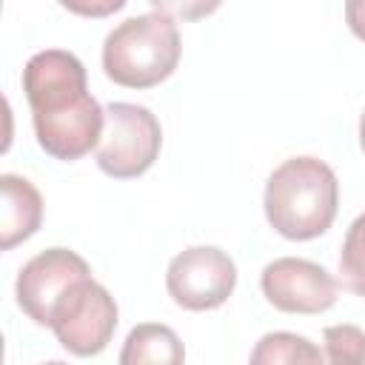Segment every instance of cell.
Instances as JSON below:
<instances>
[{
  "mask_svg": "<svg viewBox=\"0 0 365 365\" xmlns=\"http://www.w3.org/2000/svg\"><path fill=\"white\" fill-rule=\"evenodd\" d=\"M325 359L342 365H362L365 362V331L356 325H328L322 331Z\"/></svg>",
  "mask_w": 365,
  "mask_h": 365,
  "instance_id": "obj_13",
  "label": "cell"
},
{
  "mask_svg": "<svg viewBox=\"0 0 365 365\" xmlns=\"http://www.w3.org/2000/svg\"><path fill=\"white\" fill-rule=\"evenodd\" d=\"M88 274L91 268L80 254L68 248H46L20 268L14 282L17 305L34 325L48 328V317L57 299Z\"/></svg>",
  "mask_w": 365,
  "mask_h": 365,
  "instance_id": "obj_8",
  "label": "cell"
},
{
  "mask_svg": "<svg viewBox=\"0 0 365 365\" xmlns=\"http://www.w3.org/2000/svg\"><path fill=\"white\" fill-rule=\"evenodd\" d=\"M325 351H319L311 339L291 334V331H274L265 334L254 351H251V362L254 365H279V362H322Z\"/></svg>",
  "mask_w": 365,
  "mask_h": 365,
  "instance_id": "obj_11",
  "label": "cell"
},
{
  "mask_svg": "<svg viewBox=\"0 0 365 365\" xmlns=\"http://www.w3.org/2000/svg\"><path fill=\"white\" fill-rule=\"evenodd\" d=\"M359 145L365 151V111H362V120H359Z\"/></svg>",
  "mask_w": 365,
  "mask_h": 365,
  "instance_id": "obj_16",
  "label": "cell"
},
{
  "mask_svg": "<svg viewBox=\"0 0 365 365\" xmlns=\"http://www.w3.org/2000/svg\"><path fill=\"white\" fill-rule=\"evenodd\" d=\"M345 23L365 43V0H345Z\"/></svg>",
  "mask_w": 365,
  "mask_h": 365,
  "instance_id": "obj_15",
  "label": "cell"
},
{
  "mask_svg": "<svg viewBox=\"0 0 365 365\" xmlns=\"http://www.w3.org/2000/svg\"><path fill=\"white\" fill-rule=\"evenodd\" d=\"M262 297L282 314H322L336 302L339 282L319 262L279 257L259 274Z\"/></svg>",
  "mask_w": 365,
  "mask_h": 365,
  "instance_id": "obj_7",
  "label": "cell"
},
{
  "mask_svg": "<svg viewBox=\"0 0 365 365\" xmlns=\"http://www.w3.org/2000/svg\"><path fill=\"white\" fill-rule=\"evenodd\" d=\"M271 228L294 242L325 234L339 208V182L328 163L317 157H291L279 163L262 197Z\"/></svg>",
  "mask_w": 365,
  "mask_h": 365,
  "instance_id": "obj_2",
  "label": "cell"
},
{
  "mask_svg": "<svg viewBox=\"0 0 365 365\" xmlns=\"http://www.w3.org/2000/svg\"><path fill=\"white\" fill-rule=\"evenodd\" d=\"M160 120L137 103H111L106 108V128L97 145V165L114 180L143 177L160 157Z\"/></svg>",
  "mask_w": 365,
  "mask_h": 365,
  "instance_id": "obj_4",
  "label": "cell"
},
{
  "mask_svg": "<svg viewBox=\"0 0 365 365\" xmlns=\"http://www.w3.org/2000/svg\"><path fill=\"white\" fill-rule=\"evenodd\" d=\"M339 279L351 294L365 297V211L345 231L339 251Z\"/></svg>",
  "mask_w": 365,
  "mask_h": 365,
  "instance_id": "obj_12",
  "label": "cell"
},
{
  "mask_svg": "<svg viewBox=\"0 0 365 365\" xmlns=\"http://www.w3.org/2000/svg\"><path fill=\"white\" fill-rule=\"evenodd\" d=\"M23 91L34 137L48 157L74 163L100 145L106 111L86 88V66L77 54L63 48L31 54L23 66Z\"/></svg>",
  "mask_w": 365,
  "mask_h": 365,
  "instance_id": "obj_1",
  "label": "cell"
},
{
  "mask_svg": "<svg viewBox=\"0 0 365 365\" xmlns=\"http://www.w3.org/2000/svg\"><path fill=\"white\" fill-rule=\"evenodd\" d=\"M182 359H185V348H182L180 336L168 325H160V322L134 325L120 351L123 365H143V362L180 365Z\"/></svg>",
  "mask_w": 365,
  "mask_h": 365,
  "instance_id": "obj_10",
  "label": "cell"
},
{
  "mask_svg": "<svg viewBox=\"0 0 365 365\" xmlns=\"http://www.w3.org/2000/svg\"><path fill=\"white\" fill-rule=\"evenodd\" d=\"M180 31L174 17L148 11L123 20L103 43V71L123 88H151L180 66Z\"/></svg>",
  "mask_w": 365,
  "mask_h": 365,
  "instance_id": "obj_3",
  "label": "cell"
},
{
  "mask_svg": "<svg viewBox=\"0 0 365 365\" xmlns=\"http://www.w3.org/2000/svg\"><path fill=\"white\" fill-rule=\"evenodd\" d=\"M237 285L234 259L217 245H191L180 251L165 271V288L174 305L185 311L220 308Z\"/></svg>",
  "mask_w": 365,
  "mask_h": 365,
  "instance_id": "obj_6",
  "label": "cell"
},
{
  "mask_svg": "<svg viewBox=\"0 0 365 365\" xmlns=\"http://www.w3.org/2000/svg\"><path fill=\"white\" fill-rule=\"evenodd\" d=\"M48 328L68 354L97 356L106 351L117 331V302L88 274L57 299L48 317Z\"/></svg>",
  "mask_w": 365,
  "mask_h": 365,
  "instance_id": "obj_5",
  "label": "cell"
},
{
  "mask_svg": "<svg viewBox=\"0 0 365 365\" xmlns=\"http://www.w3.org/2000/svg\"><path fill=\"white\" fill-rule=\"evenodd\" d=\"M0 248L11 251L23 240L34 237L43 222V197L40 191L17 174L0 177Z\"/></svg>",
  "mask_w": 365,
  "mask_h": 365,
  "instance_id": "obj_9",
  "label": "cell"
},
{
  "mask_svg": "<svg viewBox=\"0 0 365 365\" xmlns=\"http://www.w3.org/2000/svg\"><path fill=\"white\" fill-rule=\"evenodd\" d=\"M148 3L154 6V11H163V14L182 20V23L202 20L222 6V0H148Z\"/></svg>",
  "mask_w": 365,
  "mask_h": 365,
  "instance_id": "obj_14",
  "label": "cell"
}]
</instances>
